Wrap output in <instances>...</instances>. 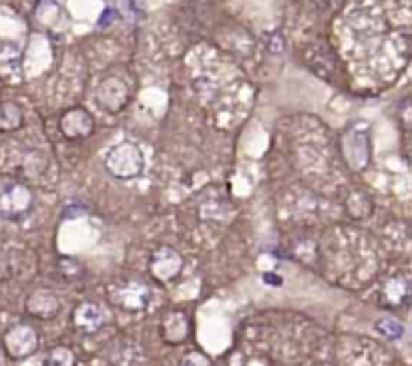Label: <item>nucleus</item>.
<instances>
[]
</instances>
